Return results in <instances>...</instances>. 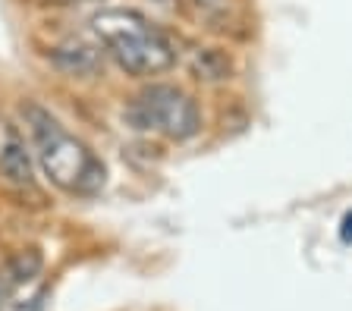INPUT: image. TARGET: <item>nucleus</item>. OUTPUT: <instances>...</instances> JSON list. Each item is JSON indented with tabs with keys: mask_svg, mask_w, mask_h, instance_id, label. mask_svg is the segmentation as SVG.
<instances>
[{
	"mask_svg": "<svg viewBox=\"0 0 352 311\" xmlns=\"http://www.w3.org/2000/svg\"><path fill=\"white\" fill-rule=\"evenodd\" d=\"M151 25L139 10H126V7H113V10H101V13L91 16V32L101 45H110L113 38L132 35V32Z\"/></svg>",
	"mask_w": 352,
	"mask_h": 311,
	"instance_id": "obj_6",
	"label": "nucleus"
},
{
	"mask_svg": "<svg viewBox=\"0 0 352 311\" xmlns=\"http://www.w3.org/2000/svg\"><path fill=\"white\" fill-rule=\"evenodd\" d=\"M44 270V255L38 249H19L16 255H10L7 267H3V280L10 286H25Z\"/></svg>",
	"mask_w": 352,
	"mask_h": 311,
	"instance_id": "obj_7",
	"label": "nucleus"
},
{
	"mask_svg": "<svg viewBox=\"0 0 352 311\" xmlns=\"http://www.w3.org/2000/svg\"><path fill=\"white\" fill-rule=\"evenodd\" d=\"M205 23H227L233 16V0H186Z\"/></svg>",
	"mask_w": 352,
	"mask_h": 311,
	"instance_id": "obj_8",
	"label": "nucleus"
},
{
	"mask_svg": "<svg viewBox=\"0 0 352 311\" xmlns=\"http://www.w3.org/2000/svg\"><path fill=\"white\" fill-rule=\"evenodd\" d=\"M19 117L38 151V163H41L44 176L60 192L79 195V198L101 195V189L107 185V163L91 151V145H85L79 135L66 133L63 123L35 101L19 104Z\"/></svg>",
	"mask_w": 352,
	"mask_h": 311,
	"instance_id": "obj_1",
	"label": "nucleus"
},
{
	"mask_svg": "<svg viewBox=\"0 0 352 311\" xmlns=\"http://www.w3.org/2000/svg\"><path fill=\"white\" fill-rule=\"evenodd\" d=\"M104 51L110 54V60L126 76H135V79L161 76L167 69H173V63H176L173 45L154 25H145V29L123 35V38H113L110 45H104Z\"/></svg>",
	"mask_w": 352,
	"mask_h": 311,
	"instance_id": "obj_3",
	"label": "nucleus"
},
{
	"mask_svg": "<svg viewBox=\"0 0 352 311\" xmlns=\"http://www.w3.org/2000/svg\"><path fill=\"white\" fill-rule=\"evenodd\" d=\"M340 239H343L346 245H352V211H346L343 220H340Z\"/></svg>",
	"mask_w": 352,
	"mask_h": 311,
	"instance_id": "obj_9",
	"label": "nucleus"
},
{
	"mask_svg": "<svg viewBox=\"0 0 352 311\" xmlns=\"http://www.w3.org/2000/svg\"><path fill=\"white\" fill-rule=\"evenodd\" d=\"M129 123L170 141H189L201 133V107L179 85L151 82L129 104Z\"/></svg>",
	"mask_w": 352,
	"mask_h": 311,
	"instance_id": "obj_2",
	"label": "nucleus"
},
{
	"mask_svg": "<svg viewBox=\"0 0 352 311\" xmlns=\"http://www.w3.org/2000/svg\"><path fill=\"white\" fill-rule=\"evenodd\" d=\"M104 54L107 51H104L101 41H91L85 35H69L51 47L47 60L57 73L69 76V79H91L95 73H101Z\"/></svg>",
	"mask_w": 352,
	"mask_h": 311,
	"instance_id": "obj_4",
	"label": "nucleus"
},
{
	"mask_svg": "<svg viewBox=\"0 0 352 311\" xmlns=\"http://www.w3.org/2000/svg\"><path fill=\"white\" fill-rule=\"evenodd\" d=\"M189 76L201 85H223L236 76V60L227 47L220 45L195 47L189 57Z\"/></svg>",
	"mask_w": 352,
	"mask_h": 311,
	"instance_id": "obj_5",
	"label": "nucleus"
},
{
	"mask_svg": "<svg viewBox=\"0 0 352 311\" xmlns=\"http://www.w3.org/2000/svg\"><path fill=\"white\" fill-rule=\"evenodd\" d=\"M151 3H157V7H176V3H179V0H151Z\"/></svg>",
	"mask_w": 352,
	"mask_h": 311,
	"instance_id": "obj_10",
	"label": "nucleus"
}]
</instances>
